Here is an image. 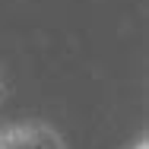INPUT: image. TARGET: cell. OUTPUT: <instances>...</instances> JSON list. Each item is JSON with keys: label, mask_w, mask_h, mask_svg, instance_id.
<instances>
[{"label": "cell", "mask_w": 149, "mask_h": 149, "mask_svg": "<svg viewBox=\"0 0 149 149\" xmlns=\"http://www.w3.org/2000/svg\"><path fill=\"white\" fill-rule=\"evenodd\" d=\"M0 149H67L48 124H13L0 130Z\"/></svg>", "instance_id": "1"}, {"label": "cell", "mask_w": 149, "mask_h": 149, "mask_svg": "<svg viewBox=\"0 0 149 149\" xmlns=\"http://www.w3.org/2000/svg\"><path fill=\"white\" fill-rule=\"evenodd\" d=\"M133 149H149V143H146V136H143V140H140V143H136V146Z\"/></svg>", "instance_id": "3"}, {"label": "cell", "mask_w": 149, "mask_h": 149, "mask_svg": "<svg viewBox=\"0 0 149 149\" xmlns=\"http://www.w3.org/2000/svg\"><path fill=\"white\" fill-rule=\"evenodd\" d=\"M6 98V83H3V76H0V102Z\"/></svg>", "instance_id": "2"}]
</instances>
